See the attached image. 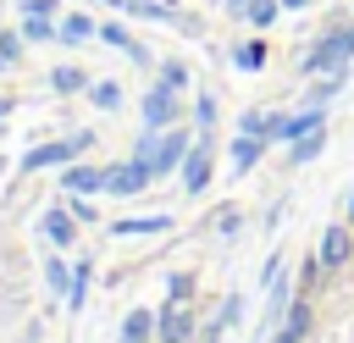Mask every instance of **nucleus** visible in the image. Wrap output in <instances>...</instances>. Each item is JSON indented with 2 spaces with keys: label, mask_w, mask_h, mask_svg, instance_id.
I'll return each mask as SVG.
<instances>
[{
  "label": "nucleus",
  "mask_w": 354,
  "mask_h": 343,
  "mask_svg": "<svg viewBox=\"0 0 354 343\" xmlns=\"http://www.w3.org/2000/svg\"><path fill=\"white\" fill-rule=\"evenodd\" d=\"M160 83H166V89H183V83H188V72L171 61V66H160Z\"/></svg>",
  "instance_id": "obj_25"
},
{
  "label": "nucleus",
  "mask_w": 354,
  "mask_h": 343,
  "mask_svg": "<svg viewBox=\"0 0 354 343\" xmlns=\"http://www.w3.org/2000/svg\"><path fill=\"white\" fill-rule=\"evenodd\" d=\"M88 94H94V105H100V111H116V105H122V89H116V83H94Z\"/></svg>",
  "instance_id": "obj_19"
},
{
  "label": "nucleus",
  "mask_w": 354,
  "mask_h": 343,
  "mask_svg": "<svg viewBox=\"0 0 354 343\" xmlns=\"http://www.w3.org/2000/svg\"><path fill=\"white\" fill-rule=\"evenodd\" d=\"M111 232L116 238H149V232H166V216H133V221H116Z\"/></svg>",
  "instance_id": "obj_11"
},
{
  "label": "nucleus",
  "mask_w": 354,
  "mask_h": 343,
  "mask_svg": "<svg viewBox=\"0 0 354 343\" xmlns=\"http://www.w3.org/2000/svg\"><path fill=\"white\" fill-rule=\"evenodd\" d=\"M177 122V89H166V83H155L149 94H144V127H171Z\"/></svg>",
  "instance_id": "obj_5"
},
{
  "label": "nucleus",
  "mask_w": 354,
  "mask_h": 343,
  "mask_svg": "<svg viewBox=\"0 0 354 343\" xmlns=\"http://www.w3.org/2000/svg\"><path fill=\"white\" fill-rule=\"evenodd\" d=\"M277 343H299V337H293V332H277Z\"/></svg>",
  "instance_id": "obj_31"
},
{
  "label": "nucleus",
  "mask_w": 354,
  "mask_h": 343,
  "mask_svg": "<svg viewBox=\"0 0 354 343\" xmlns=\"http://www.w3.org/2000/svg\"><path fill=\"white\" fill-rule=\"evenodd\" d=\"M304 326H310V304L299 299V304L288 310V326H282V332H293V337H304Z\"/></svg>",
  "instance_id": "obj_23"
},
{
  "label": "nucleus",
  "mask_w": 354,
  "mask_h": 343,
  "mask_svg": "<svg viewBox=\"0 0 354 343\" xmlns=\"http://www.w3.org/2000/svg\"><path fill=\"white\" fill-rule=\"evenodd\" d=\"M88 149V133H72V138H55V144H39L22 155V172H44V166H61V160H77Z\"/></svg>",
  "instance_id": "obj_2"
},
{
  "label": "nucleus",
  "mask_w": 354,
  "mask_h": 343,
  "mask_svg": "<svg viewBox=\"0 0 354 343\" xmlns=\"http://www.w3.org/2000/svg\"><path fill=\"white\" fill-rule=\"evenodd\" d=\"M105 188V166H66V194H94Z\"/></svg>",
  "instance_id": "obj_8"
},
{
  "label": "nucleus",
  "mask_w": 354,
  "mask_h": 343,
  "mask_svg": "<svg viewBox=\"0 0 354 343\" xmlns=\"http://www.w3.org/2000/svg\"><path fill=\"white\" fill-rule=\"evenodd\" d=\"M155 332H160V343H188V337H194V310H188V299H171V304L155 315Z\"/></svg>",
  "instance_id": "obj_3"
},
{
  "label": "nucleus",
  "mask_w": 354,
  "mask_h": 343,
  "mask_svg": "<svg viewBox=\"0 0 354 343\" xmlns=\"http://www.w3.org/2000/svg\"><path fill=\"white\" fill-rule=\"evenodd\" d=\"M321 138H326V127H315V133H304V138H293V144H288V160H293V166H304V160H315V155H321Z\"/></svg>",
  "instance_id": "obj_13"
},
{
  "label": "nucleus",
  "mask_w": 354,
  "mask_h": 343,
  "mask_svg": "<svg viewBox=\"0 0 354 343\" xmlns=\"http://www.w3.org/2000/svg\"><path fill=\"white\" fill-rule=\"evenodd\" d=\"M260 149H266V138H254V133H238V144H232V166H238V172H249V166L260 160Z\"/></svg>",
  "instance_id": "obj_12"
},
{
  "label": "nucleus",
  "mask_w": 354,
  "mask_h": 343,
  "mask_svg": "<svg viewBox=\"0 0 354 343\" xmlns=\"http://www.w3.org/2000/svg\"><path fill=\"white\" fill-rule=\"evenodd\" d=\"M315 127H326L321 105H310V111H299V116H271V138H282V144H293V138H304V133H315Z\"/></svg>",
  "instance_id": "obj_6"
},
{
  "label": "nucleus",
  "mask_w": 354,
  "mask_h": 343,
  "mask_svg": "<svg viewBox=\"0 0 354 343\" xmlns=\"http://www.w3.org/2000/svg\"><path fill=\"white\" fill-rule=\"evenodd\" d=\"M50 83H55L61 94H77L88 77H83V66H55V72H50Z\"/></svg>",
  "instance_id": "obj_18"
},
{
  "label": "nucleus",
  "mask_w": 354,
  "mask_h": 343,
  "mask_svg": "<svg viewBox=\"0 0 354 343\" xmlns=\"http://www.w3.org/2000/svg\"><path fill=\"white\" fill-rule=\"evenodd\" d=\"M44 277H50V288H55V293H72V277H66V260H50V266H44Z\"/></svg>",
  "instance_id": "obj_22"
},
{
  "label": "nucleus",
  "mask_w": 354,
  "mask_h": 343,
  "mask_svg": "<svg viewBox=\"0 0 354 343\" xmlns=\"http://www.w3.org/2000/svg\"><path fill=\"white\" fill-rule=\"evenodd\" d=\"M348 260V227H326L321 232V266H343Z\"/></svg>",
  "instance_id": "obj_9"
},
{
  "label": "nucleus",
  "mask_w": 354,
  "mask_h": 343,
  "mask_svg": "<svg viewBox=\"0 0 354 343\" xmlns=\"http://www.w3.org/2000/svg\"><path fill=\"white\" fill-rule=\"evenodd\" d=\"M88 33H94V22H88L83 11H66L61 28H55V39H66V44H77V39H88Z\"/></svg>",
  "instance_id": "obj_14"
},
{
  "label": "nucleus",
  "mask_w": 354,
  "mask_h": 343,
  "mask_svg": "<svg viewBox=\"0 0 354 343\" xmlns=\"http://www.w3.org/2000/svg\"><path fill=\"white\" fill-rule=\"evenodd\" d=\"M44 238H50V243H72V238H77V216L50 210V216H44Z\"/></svg>",
  "instance_id": "obj_10"
},
{
  "label": "nucleus",
  "mask_w": 354,
  "mask_h": 343,
  "mask_svg": "<svg viewBox=\"0 0 354 343\" xmlns=\"http://www.w3.org/2000/svg\"><path fill=\"white\" fill-rule=\"evenodd\" d=\"M183 183H188V194H199L210 183V149H205V138H199V149L183 155Z\"/></svg>",
  "instance_id": "obj_7"
},
{
  "label": "nucleus",
  "mask_w": 354,
  "mask_h": 343,
  "mask_svg": "<svg viewBox=\"0 0 354 343\" xmlns=\"http://www.w3.org/2000/svg\"><path fill=\"white\" fill-rule=\"evenodd\" d=\"M55 0H22V17H50Z\"/></svg>",
  "instance_id": "obj_28"
},
{
  "label": "nucleus",
  "mask_w": 354,
  "mask_h": 343,
  "mask_svg": "<svg viewBox=\"0 0 354 343\" xmlns=\"http://www.w3.org/2000/svg\"><path fill=\"white\" fill-rule=\"evenodd\" d=\"M22 39H55L50 17H22Z\"/></svg>",
  "instance_id": "obj_20"
},
{
  "label": "nucleus",
  "mask_w": 354,
  "mask_h": 343,
  "mask_svg": "<svg viewBox=\"0 0 354 343\" xmlns=\"http://www.w3.org/2000/svg\"><path fill=\"white\" fill-rule=\"evenodd\" d=\"M100 39H105V44H116V50H127L133 61H144V50L133 44V33H127V28H116V22H105V28H100Z\"/></svg>",
  "instance_id": "obj_17"
},
{
  "label": "nucleus",
  "mask_w": 354,
  "mask_h": 343,
  "mask_svg": "<svg viewBox=\"0 0 354 343\" xmlns=\"http://www.w3.org/2000/svg\"><path fill=\"white\" fill-rule=\"evenodd\" d=\"M127 11L133 17H166V6H155V0H127Z\"/></svg>",
  "instance_id": "obj_27"
},
{
  "label": "nucleus",
  "mask_w": 354,
  "mask_h": 343,
  "mask_svg": "<svg viewBox=\"0 0 354 343\" xmlns=\"http://www.w3.org/2000/svg\"><path fill=\"white\" fill-rule=\"evenodd\" d=\"M348 227H354V199H348Z\"/></svg>",
  "instance_id": "obj_33"
},
{
  "label": "nucleus",
  "mask_w": 354,
  "mask_h": 343,
  "mask_svg": "<svg viewBox=\"0 0 354 343\" xmlns=\"http://www.w3.org/2000/svg\"><path fill=\"white\" fill-rule=\"evenodd\" d=\"M277 6H282V11H304L310 0H277Z\"/></svg>",
  "instance_id": "obj_30"
},
{
  "label": "nucleus",
  "mask_w": 354,
  "mask_h": 343,
  "mask_svg": "<svg viewBox=\"0 0 354 343\" xmlns=\"http://www.w3.org/2000/svg\"><path fill=\"white\" fill-rule=\"evenodd\" d=\"M194 116H199V127H210V122H216V100H210V94H199V105H194Z\"/></svg>",
  "instance_id": "obj_26"
},
{
  "label": "nucleus",
  "mask_w": 354,
  "mask_h": 343,
  "mask_svg": "<svg viewBox=\"0 0 354 343\" xmlns=\"http://www.w3.org/2000/svg\"><path fill=\"white\" fill-rule=\"evenodd\" d=\"M243 133H254V138H271V111H249V116H243Z\"/></svg>",
  "instance_id": "obj_21"
},
{
  "label": "nucleus",
  "mask_w": 354,
  "mask_h": 343,
  "mask_svg": "<svg viewBox=\"0 0 354 343\" xmlns=\"http://www.w3.org/2000/svg\"><path fill=\"white\" fill-rule=\"evenodd\" d=\"M149 177H155V166H149L144 155H133L127 166H105V188H111V194H138Z\"/></svg>",
  "instance_id": "obj_4"
},
{
  "label": "nucleus",
  "mask_w": 354,
  "mask_h": 343,
  "mask_svg": "<svg viewBox=\"0 0 354 343\" xmlns=\"http://www.w3.org/2000/svg\"><path fill=\"white\" fill-rule=\"evenodd\" d=\"M227 6H232V11H243L254 28H266V22L277 17V0H227Z\"/></svg>",
  "instance_id": "obj_16"
},
{
  "label": "nucleus",
  "mask_w": 354,
  "mask_h": 343,
  "mask_svg": "<svg viewBox=\"0 0 354 343\" xmlns=\"http://www.w3.org/2000/svg\"><path fill=\"white\" fill-rule=\"evenodd\" d=\"M260 61H266V44H260V39H249V44L238 50V66H249V72H254Z\"/></svg>",
  "instance_id": "obj_24"
},
{
  "label": "nucleus",
  "mask_w": 354,
  "mask_h": 343,
  "mask_svg": "<svg viewBox=\"0 0 354 343\" xmlns=\"http://www.w3.org/2000/svg\"><path fill=\"white\" fill-rule=\"evenodd\" d=\"M6 111H11V100H6V94H0V116H6Z\"/></svg>",
  "instance_id": "obj_32"
},
{
  "label": "nucleus",
  "mask_w": 354,
  "mask_h": 343,
  "mask_svg": "<svg viewBox=\"0 0 354 343\" xmlns=\"http://www.w3.org/2000/svg\"><path fill=\"white\" fill-rule=\"evenodd\" d=\"M6 66H11V61H6V55H0V72H6Z\"/></svg>",
  "instance_id": "obj_34"
},
{
  "label": "nucleus",
  "mask_w": 354,
  "mask_h": 343,
  "mask_svg": "<svg viewBox=\"0 0 354 343\" xmlns=\"http://www.w3.org/2000/svg\"><path fill=\"white\" fill-rule=\"evenodd\" d=\"M0 55H6V61H17V55H22V44H17V33H0Z\"/></svg>",
  "instance_id": "obj_29"
},
{
  "label": "nucleus",
  "mask_w": 354,
  "mask_h": 343,
  "mask_svg": "<svg viewBox=\"0 0 354 343\" xmlns=\"http://www.w3.org/2000/svg\"><path fill=\"white\" fill-rule=\"evenodd\" d=\"M149 332H155V310H133V315L122 321V337H127V343H144Z\"/></svg>",
  "instance_id": "obj_15"
},
{
  "label": "nucleus",
  "mask_w": 354,
  "mask_h": 343,
  "mask_svg": "<svg viewBox=\"0 0 354 343\" xmlns=\"http://www.w3.org/2000/svg\"><path fill=\"white\" fill-rule=\"evenodd\" d=\"M354 55V28H337V33H321V44L304 55V72H343Z\"/></svg>",
  "instance_id": "obj_1"
}]
</instances>
